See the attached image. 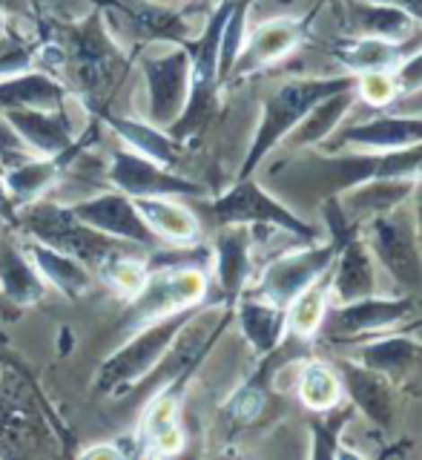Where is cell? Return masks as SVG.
Wrapping results in <instances>:
<instances>
[{"instance_id":"5b68a950","label":"cell","mask_w":422,"mask_h":460,"mask_svg":"<svg viewBox=\"0 0 422 460\" xmlns=\"http://www.w3.org/2000/svg\"><path fill=\"white\" fill-rule=\"evenodd\" d=\"M322 216L328 225V239L296 253L276 256L273 262H268V268L261 270V277L253 288V296L287 308L304 288L313 285L325 270H330V265L337 262V256L342 251V244L351 236H356L359 230L345 219L337 196L322 199Z\"/></svg>"},{"instance_id":"ba28073f","label":"cell","mask_w":422,"mask_h":460,"mask_svg":"<svg viewBox=\"0 0 422 460\" xmlns=\"http://www.w3.org/2000/svg\"><path fill=\"white\" fill-rule=\"evenodd\" d=\"M207 216L215 225H251V227H276L302 242L316 239V227L296 216L285 201L270 196L253 176L236 179L227 193L215 196L207 205Z\"/></svg>"},{"instance_id":"3957f363","label":"cell","mask_w":422,"mask_h":460,"mask_svg":"<svg viewBox=\"0 0 422 460\" xmlns=\"http://www.w3.org/2000/svg\"><path fill=\"white\" fill-rule=\"evenodd\" d=\"M57 43L64 49V75L69 81L66 86L69 90L75 86L81 98L90 101V107L107 98L115 84H121L127 69L124 47L110 35L98 9L78 23H66Z\"/></svg>"},{"instance_id":"e0dca14e","label":"cell","mask_w":422,"mask_h":460,"mask_svg":"<svg viewBox=\"0 0 422 460\" xmlns=\"http://www.w3.org/2000/svg\"><path fill=\"white\" fill-rule=\"evenodd\" d=\"M345 38H380L391 43H409L419 21L411 12L376 0H330Z\"/></svg>"},{"instance_id":"f546056e","label":"cell","mask_w":422,"mask_h":460,"mask_svg":"<svg viewBox=\"0 0 422 460\" xmlns=\"http://www.w3.org/2000/svg\"><path fill=\"white\" fill-rule=\"evenodd\" d=\"M354 101H356V86L354 90L333 93V95L319 101V104H313L308 112H304V119L287 133V147L304 150V147H316V144H322L328 136L337 133V127L342 124L345 112L354 107Z\"/></svg>"},{"instance_id":"44dd1931","label":"cell","mask_w":422,"mask_h":460,"mask_svg":"<svg viewBox=\"0 0 422 460\" xmlns=\"http://www.w3.org/2000/svg\"><path fill=\"white\" fill-rule=\"evenodd\" d=\"M35 155H61L78 144L66 107L61 110H6L0 112Z\"/></svg>"},{"instance_id":"8992f818","label":"cell","mask_w":422,"mask_h":460,"mask_svg":"<svg viewBox=\"0 0 422 460\" xmlns=\"http://www.w3.org/2000/svg\"><path fill=\"white\" fill-rule=\"evenodd\" d=\"M196 311L198 305L136 328L121 349L112 351L104 363L98 366L95 383H92L95 392L104 397H127L136 385H141L150 377V371L158 363H162L172 340L179 337V331L187 325V320H190Z\"/></svg>"},{"instance_id":"d6986e66","label":"cell","mask_w":422,"mask_h":460,"mask_svg":"<svg viewBox=\"0 0 422 460\" xmlns=\"http://www.w3.org/2000/svg\"><path fill=\"white\" fill-rule=\"evenodd\" d=\"M210 256H213L210 262L215 265V282L222 288L224 305H233L244 294L253 270L251 225H224V230L213 242Z\"/></svg>"},{"instance_id":"ee69618b","label":"cell","mask_w":422,"mask_h":460,"mask_svg":"<svg viewBox=\"0 0 422 460\" xmlns=\"http://www.w3.org/2000/svg\"><path fill=\"white\" fill-rule=\"evenodd\" d=\"M84 457H110V460H115V457H124V452L119 449V443H101V446H92V449H86V452H81Z\"/></svg>"},{"instance_id":"9c48e42d","label":"cell","mask_w":422,"mask_h":460,"mask_svg":"<svg viewBox=\"0 0 422 460\" xmlns=\"http://www.w3.org/2000/svg\"><path fill=\"white\" fill-rule=\"evenodd\" d=\"M98 14L104 18L110 35L129 47H150V43H179L184 47L193 38L190 21L181 12L158 6L153 0H95Z\"/></svg>"},{"instance_id":"2e32d148","label":"cell","mask_w":422,"mask_h":460,"mask_svg":"<svg viewBox=\"0 0 422 460\" xmlns=\"http://www.w3.org/2000/svg\"><path fill=\"white\" fill-rule=\"evenodd\" d=\"M69 210L75 213L81 222L101 230V234H107L112 239L133 242L144 251H155L164 244L147 227V222L141 219V213L136 208V199L121 193V190H115V187L112 190H104V193L86 196L81 201H72Z\"/></svg>"},{"instance_id":"52a82bcc","label":"cell","mask_w":422,"mask_h":460,"mask_svg":"<svg viewBox=\"0 0 422 460\" xmlns=\"http://www.w3.org/2000/svg\"><path fill=\"white\" fill-rule=\"evenodd\" d=\"M207 296V270L196 265H170L147 273L141 291L127 299L121 328L133 334L136 328L164 320L170 314L201 305Z\"/></svg>"},{"instance_id":"d6a6232c","label":"cell","mask_w":422,"mask_h":460,"mask_svg":"<svg viewBox=\"0 0 422 460\" xmlns=\"http://www.w3.org/2000/svg\"><path fill=\"white\" fill-rule=\"evenodd\" d=\"M328 305H330V270H325L322 277L304 288L287 305V334H294L299 340H311L313 334H319Z\"/></svg>"},{"instance_id":"f1b7e54d","label":"cell","mask_w":422,"mask_h":460,"mask_svg":"<svg viewBox=\"0 0 422 460\" xmlns=\"http://www.w3.org/2000/svg\"><path fill=\"white\" fill-rule=\"evenodd\" d=\"M328 55L347 72H371V69H397L409 55V43H391L380 38H337L328 43Z\"/></svg>"},{"instance_id":"6da1fadb","label":"cell","mask_w":422,"mask_h":460,"mask_svg":"<svg viewBox=\"0 0 422 460\" xmlns=\"http://www.w3.org/2000/svg\"><path fill=\"white\" fill-rule=\"evenodd\" d=\"M273 179L287 184H302L325 196H339L342 190L371 179H422V141L391 153H356V155H304Z\"/></svg>"},{"instance_id":"603a6c76","label":"cell","mask_w":422,"mask_h":460,"mask_svg":"<svg viewBox=\"0 0 422 460\" xmlns=\"http://www.w3.org/2000/svg\"><path fill=\"white\" fill-rule=\"evenodd\" d=\"M86 147V138H78L75 147H69L61 155H32L26 162L14 164L4 172V184L12 196L14 205H29V201H38L49 193V187L57 181V176L75 162L81 150Z\"/></svg>"},{"instance_id":"5bb4252c","label":"cell","mask_w":422,"mask_h":460,"mask_svg":"<svg viewBox=\"0 0 422 460\" xmlns=\"http://www.w3.org/2000/svg\"><path fill=\"white\" fill-rule=\"evenodd\" d=\"M417 308V299L411 294L405 296H362L354 302H333L322 320V328L330 340H354V337H371L382 331L397 328L405 323Z\"/></svg>"},{"instance_id":"277c9868","label":"cell","mask_w":422,"mask_h":460,"mask_svg":"<svg viewBox=\"0 0 422 460\" xmlns=\"http://www.w3.org/2000/svg\"><path fill=\"white\" fill-rule=\"evenodd\" d=\"M354 86H356L354 72H342V75H319V78H290L276 86V90L261 101L256 136L251 141V150H247L236 179L253 176L259 164L279 147L290 129L304 119V112H308L313 104H319V101L333 93L354 90Z\"/></svg>"},{"instance_id":"8fae6325","label":"cell","mask_w":422,"mask_h":460,"mask_svg":"<svg viewBox=\"0 0 422 460\" xmlns=\"http://www.w3.org/2000/svg\"><path fill=\"white\" fill-rule=\"evenodd\" d=\"M144 95H147V119L155 127H172L187 104L190 93V55L179 43H167L162 52L141 58Z\"/></svg>"},{"instance_id":"4316f807","label":"cell","mask_w":422,"mask_h":460,"mask_svg":"<svg viewBox=\"0 0 422 460\" xmlns=\"http://www.w3.org/2000/svg\"><path fill=\"white\" fill-rule=\"evenodd\" d=\"M23 253L32 259V265L38 268L47 288H55V291L64 294L66 299H81L84 294L92 291L95 273L86 265H81L78 259H72V256L55 251L38 239H29V236L23 242Z\"/></svg>"},{"instance_id":"d590c367","label":"cell","mask_w":422,"mask_h":460,"mask_svg":"<svg viewBox=\"0 0 422 460\" xmlns=\"http://www.w3.org/2000/svg\"><path fill=\"white\" fill-rule=\"evenodd\" d=\"M147 273L150 270L144 265V253H119L98 270V277L112 285L124 299H133L144 288V282H147Z\"/></svg>"},{"instance_id":"7c38bea8","label":"cell","mask_w":422,"mask_h":460,"mask_svg":"<svg viewBox=\"0 0 422 460\" xmlns=\"http://www.w3.org/2000/svg\"><path fill=\"white\" fill-rule=\"evenodd\" d=\"M49 417L35 406L32 392L18 374H0V457L40 455L43 443H52Z\"/></svg>"},{"instance_id":"83f0119b","label":"cell","mask_w":422,"mask_h":460,"mask_svg":"<svg viewBox=\"0 0 422 460\" xmlns=\"http://www.w3.org/2000/svg\"><path fill=\"white\" fill-rule=\"evenodd\" d=\"M136 208L164 244H196L201 236L198 216L172 196H144L136 199Z\"/></svg>"},{"instance_id":"9a60e30c","label":"cell","mask_w":422,"mask_h":460,"mask_svg":"<svg viewBox=\"0 0 422 460\" xmlns=\"http://www.w3.org/2000/svg\"><path fill=\"white\" fill-rule=\"evenodd\" d=\"M313 18H316V9L302 14V18H296V14H282V18H270L265 23H259L253 32L244 38L242 52L236 58V64H233L227 81L251 78L256 72L279 64L290 52H296L302 47V40L308 38Z\"/></svg>"},{"instance_id":"bcb514c9","label":"cell","mask_w":422,"mask_h":460,"mask_svg":"<svg viewBox=\"0 0 422 460\" xmlns=\"http://www.w3.org/2000/svg\"><path fill=\"white\" fill-rule=\"evenodd\" d=\"M6 32V14H4V6H0V38Z\"/></svg>"},{"instance_id":"ac0fdd59","label":"cell","mask_w":422,"mask_h":460,"mask_svg":"<svg viewBox=\"0 0 422 460\" xmlns=\"http://www.w3.org/2000/svg\"><path fill=\"white\" fill-rule=\"evenodd\" d=\"M333 368H337L342 380L345 397L351 400V406L356 411L365 414L368 420L382 431L394 426V414H397L394 392H391V380L385 374L362 366L359 359H337Z\"/></svg>"},{"instance_id":"1f68e13d","label":"cell","mask_w":422,"mask_h":460,"mask_svg":"<svg viewBox=\"0 0 422 460\" xmlns=\"http://www.w3.org/2000/svg\"><path fill=\"white\" fill-rule=\"evenodd\" d=\"M419 357H422V345L417 340L405 334H388V337L380 334L376 340L362 345L359 363L385 374L388 380H397L417 366Z\"/></svg>"},{"instance_id":"e575fe53","label":"cell","mask_w":422,"mask_h":460,"mask_svg":"<svg viewBox=\"0 0 422 460\" xmlns=\"http://www.w3.org/2000/svg\"><path fill=\"white\" fill-rule=\"evenodd\" d=\"M354 406H347L337 414V409L330 411H316V417L311 420V438H313V449L311 455L319 460H330V457H354L351 452L342 449V431L351 423L354 417Z\"/></svg>"},{"instance_id":"484cf974","label":"cell","mask_w":422,"mask_h":460,"mask_svg":"<svg viewBox=\"0 0 422 460\" xmlns=\"http://www.w3.org/2000/svg\"><path fill=\"white\" fill-rule=\"evenodd\" d=\"M95 119L101 124H107L115 136L124 141V147L136 150L141 155L153 158V162L164 167H176L179 162V141L172 138L167 129L150 124L147 119H127V115H115L104 107H95Z\"/></svg>"},{"instance_id":"30bf717a","label":"cell","mask_w":422,"mask_h":460,"mask_svg":"<svg viewBox=\"0 0 422 460\" xmlns=\"http://www.w3.org/2000/svg\"><path fill=\"white\" fill-rule=\"evenodd\" d=\"M365 242L388 277L394 279L405 294H422V251L414 227V216L409 201L388 213H380L365 225Z\"/></svg>"},{"instance_id":"4fadbf2b","label":"cell","mask_w":422,"mask_h":460,"mask_svg":"<svg viewBox=\"0 0 422 460\" xmlns=\"http://www.w3.org/2000/svg\"><path fill=\"white\" fill-rule=\"evenodd\" d=\"M107 181L133 199L144 196H172V199H205L207 187H201L190 179L179 176L170 167L153 162L129 147H119L110 155Z\"/></svg>"},{"instance_id":"7dc6e473","label":"cell","mask_w":422,"mask_h":460,"mask_svg":"<svg viewBox=\"0 0 422 460\" xmlns=\"http://www.w3.org/2000/svg\"><path fill=\"white\" fill-rule=\"evenodd\" d=\"M26 4H29V6H35V4H38V0H26Z\"/></svg>"},{"instance_id":"d4e9b609","label":"cell","mask_w":422,"mask_h":460,"mask_svg":"<svg viewBox=\"0 0 422 460\" xmlns=\"http://www.w3.org/2000/svg\"><path fill=\"white\" fill-rule=\"evenodd\" d=\"M414 181L411 179H371V181L347 187L337 199L342 205L345 219L359 230L368 219H374V216L405 205V201L411 199Z\"/></svg>"},{"instance_id":"74e56055","label":"cell","mask_w":422,"mask_h":460,"mask_svg":"<svg viewBox=\"0 0 422 460\" xmlns=\"http://www.w3.org/2000/svg\"><path fill=\"white\" fill-rule=\"evenodd\" d=\"M397 95L400 90H397L394 69H371L356 75V98H362L371 107L385 110Z\"/></svg>"},{"instance_id":"7a4b0ae2","label":"cell","mask_w":422,"mask_h":460,"mask_svg":"<svg viewBox=\"0 0 422 460\" xmlns=\"http://www.w3.org/2000/svg\"><path fill=\"white\" fill-rule=\"evenodd\" d=\"M18 230H23L29 239H38L55 251L78 259L92 273H98L119 253H144V248L133 242L112 239L90 227L69 210V205H61V201L47 196L18 208Z\"/></svg>"},{"instance_id":"b9f144b4","label":"cell","mask_w":422,"mask_h":460,"mask_svg":"<svg viewBox=\"0 0 422 460\" xmlns=\"http://www.w3.org/2000/svg\"><path fill=\"white\" fill-rule=\"evenodd\" d=\"M0 222L9 227H18V205L12 201L6 184H4V172H0Z\"/></svg>"},{"instance_id":"cb8c5ba5","label":"cell","mask_w":422,"mask_h":460,"mask_svg":"<svg viewBox=\"0 0 422 460\" xmlns=\"http://www.w3.org/2000/svg\"><path fill=\"white\" fill-rule=\"evenodd\" d=\"M233 320L259 357L276 354L287 340V308L259 296H239L233 302Z\"/></svg>"},{"instance_id":"7402d4cb","label":"cell","mask_w":422,"mask_h":460,"mask_svg":"<svg viewBox=\"0 0 422 460\" xmlns=\"http://www.w3.org/2000/svg\"><path fill=\"white\" fill-rule=\"evenodd\" d=\"M380 294L376 279V259L362 236H351L330 265V299L333 302H354L362 296Z\"/></svg>"},{"instance_id":"60d3db41","label":"cell","mask_w":422,"mask_h":460,"mask_svg":"<svg viewBox=\"0 0 422 460\" xmlns=\"http://www.w3.org/2000/svg\"><path fill=\"white\" fill-rule=\"evenodd\" d=\"M388 112H409V115H422V86L409 95H400L394 98L391 104L385 107Z\"/></svg>"},{"instance_id":"f6af8a7d","label":"cell","mask_w":422,"mask_h":460,"mask_svg":"<svg viewBox=\"0 0 422 460\" xmlns=\"http://www.w3.org/2000/svg\"><path fill=\"white\" fill-rule=\"evenodd\" d=\"M376 4H394V6H400L405 12H411L414 18L422 23V0H376Z\"/></svg>"},{"instance_id":"ffe728a7","label":"cell","mask_w":422,"mask_h":460,"mask_svg":"<svg viewBox=\"0 0 422 460\" xmlns=\"http://www.w3.org/2000/svg\"><path fill=\"white\" fill-rule=\"evenodd\" d=\"M337 147H359L365 153H391L422 141V115L382 112L371 121L354 124L339 133Z\"/></svg>"},{"instance_id":"7bdbcfd3","label":"cell","mask_w":422,"mask_h":460,"mask_svg":"<svg viewBox=\"0 0 422 460\" xmlns=\"http://www.w3.org/2000/svg\"><path fill=\"white\" fill-rule=\"evenodd\" d=\"M411 216H414V227H417V239H419V251H422V179L414 181L411 190Z\"/></svg>"},{"instance_id":"ab89813d","label":"cell","mask_w":422,"mask_h":460,"mask_svg":"<svg viewBox=\"0 0 422 460\" xmlns=\"http://www.w3.org/2000/svg\"><path fill=\"white\" fill-rule=\"evenodd\" d=\"M394 78H397V90L400 95H409L414 90H419L422 86V49L417 52H409L400 61V66L394 69ZM397 95V98H400Z\"/></svg>"},{"instance_id":"4dcf8cb0","label":"cell","mask_w":422,"mask_h":460,"mask_svg":"<svg viewBox=\"0 0 422 460\" xmlns=\"http://www.w3.org/2000/svg\"><path fill=\"white\" fill-rule=\"evenodd\" d=\"M47 282L32 265V259L23 253V248L4 244L0 248V296L12 305H35L47 296Z\"/></svg>"},{"instance_id":"836d02e7","label":"cell","mask_w":422,"mask_h":460,"mask_svg":"<svg viewBox=\"0 0 422 460\" xmlns=\"http://www.w3.org/2000/svg\"><path fill=\"white\" fill-rule=\"evenodd\" d=\"M296 392H299V400L304 402V409H311L313 414L339 409V402L345 400V388H342L337 368L322 363V359H311V363L302 368Z\"/></svg>"},{"instance_id":"8d00e7d4","label":"cell","mask_w":422,"mask_h":460,"mask_svg":"<svg viewBox=\"0 0 422 460\" xmlns=\"http://www.w3.org/2000/svg\"><path fill=\"white\" fill-rule=\"evenodd\" d=\"M265 380H268V366H261L256 377L247 380L236 394L227 400L224 411L233 417L236 423H253L256 417L265 409Z\"/></svg>"},{"instance_id":"f35d334b","label":"cell","mask_w":422,"mask_h":460,"mask_svg":"<svg viewBox=\"0 0 422 460\" xmlns=\"http://www.w3.org/2000/svg\"><path fill=\"white\" fill-rule=\"evenodd\" d=\"M35 153L26 147V141L14 133V127L0 115V172H6L9 167L26 162V158H32Z\"/></svg>"}]
</instances>
